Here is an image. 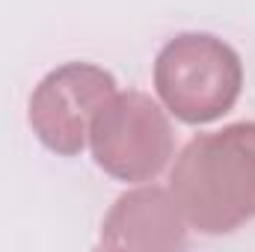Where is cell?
<instances>
[{"label": "cell", "instance_id": "cell-4", "mask_svg": "<svg viewBox=\"0 0 255 252\" xmlns=\"http://www.w3.org/2000/svg\"><path fill=\"white\" fill-rule=\"evenodd\" d=\"M113 95L116 77L107 68L95 63H63L33 89L27 122L48 151L74 157L86 148L89 127Z\"/></svg>", "mask_w": 255, "mask_h": 252}, {"label": "cell", "instance_id": "cell-1", "mask_svg": "<svg viewBox=\"0 0 255 252\" xmlns=\"http://www.w3.org/2000/svg\"><path fill=\"white\" fill-rule=\"evenodd\" d=\"M169 193L202 235H229L255 220V122L193 136L172 163Z\"/></svg>", "mask_w": 255, "mask_h": 252}, {"label": "cell", "instance_id": "cell-3", "mask_svg": "<svg viewBox=\"0 0 255 252\" xmlns=\"http://www.w3.org/2000/svg\"><path fill=\"white\" fill-rule=\"evenodd\" d=\"M89 148L98 169L125 184L154 181L175 154V133L166 110L145 92H119L98 110L89 127Z\"/></svg>", "mask_w": 255, "mask_h": 252}, {"label": "cell", "instance_id": "cell-2", "mask_svg": "<svg viewBox=\"0 0 255 252\" xmlns=\"http://www.w3.org/2000/svg\"><path fill=\"white\" fill-rule=\"evenodd\" d=\"M241 54L211 33H178L154 57V92L178 122L211 125L241 98Z\"/></svg>", "mask_w": 255, "mask_h": 252}, {"label": "cell", "instance_id": "cell-5", "mask_svg": "<svg viewBox=\"0 0 255 252\" xmlns=\"http://www.w3.org/2000/svg\"><path fill=\"white\" fill-rule=\"evenodd\" d=\"M187 220L169 187L145 184L122 193L101 223V247L128 252H172L187 247Z\"/></svg>", "mask_w": 255, "mask_h": 252}]
</instances>
